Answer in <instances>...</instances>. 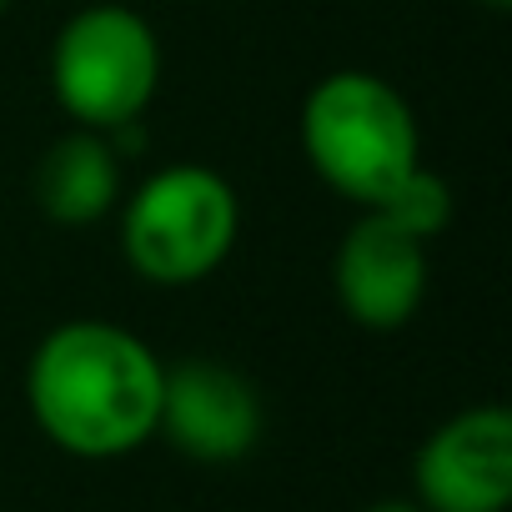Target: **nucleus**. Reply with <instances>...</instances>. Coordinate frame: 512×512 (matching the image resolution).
I'll return each mask as SVG.
<instances>
[{
	"instance_id": "2",
	"label": "nucleus",
	"mask_w": 512,
	"mask_h": 512,
	"mask_svg": "<svg viewBox=\"0 0 512 512\" xmlns=\"http://www.w3.org/2000/svg\"><path fill=\"white\" fill-rule=\"evenodd\" d=\"M302 151L312 171L362 211L382 206L422 156L412 106L372 71H332L302 106Z\"/></svg>"
},
{
	"instance_id": "6",
	"label": "nucleus",
	"mask_w": 512,
	"mask_h": 512,
	"mask_svg": "<svg viewBox=\"0 0 512 512\" xmlns=\"http://www.w3.org/2000/svg\"><path fill=\"white\" fill-rule=\"evenodd\" d=\"M156 432L191 462L226 467L262 442V397L256 387L211 357H186L161 377Z\"/></svg>"
},
{
	"instance_id": "9",
	"label": "nucleus",
	"mask_w": 512,
	"mask_h": 512,
	"mask_svg": "<svg viewBox=\"0 0 512 512\" xmlns=\"http://www.w3.org/2000/svg\"><path fill=\"white\" fill-rule=\"evenodd\" d=\"M372 211H382V216H392L402 231H412L417 241H432L442 226H447V216H452V191H447V181L442 176H432V171H412L382 206H372Z\"/></svg>"
},
{
	"instance_id": "3",
	"label": "nucleus",
	"mask_w": 512,
	"mask_h": 512,
	"mask_svg": "<svg viewBox=\"0 0 512 512\" xmlns=\"http://www.w3.org/2000/svg\"><path fill=\"white\" fill-rule=\"evenodd\" d=\"M241 231V201L211 166L181 161L146 176L121 206V251L141 282L191 287L211 277Z\"/></svg>"
},
{
	"instance_id": "11",
	"label": "nucleus",
	"mask_w": 512,
	"mask_h": 512,
	"mask_svg": "<svg viewBox=\"0 0 512 512\" xmlns=\"http://www.w3.org/2000/svg\"><path fill=\"white\" fill-rule=\"evenodd\" d=\"M6 11H11V0H0V16H6Z\"/></svg>"
},
{
	"instance_id": "10",
	"label": "nucleus",
	"mask_w": 512,
	"mask_h": 512,
	"mask_svg": "<svg viewBox=\"0 0 512 512\" xmlns=\"http://www.w3.org/2000/svg\"><path fill=\"white\" fill-rule=\"evenodd\" d=\"M367 512H422V507H417V502H397V497H392V502H372Z\"/></svg>"
},
{
	"instance_id": "8",
	"label": "nucleus",
	"mask_w": 512,
	"mask_h": 512,
	"mask_svg": "<svg viewBox=\"0 0 512 512\" xmlns=\"http://www.w3.org/2000/svg\"><path fill=\"white\" fill-rule=\"evenodd\" d=\"M121 151L111 136L101 131H71L61 136L31 176V196L36 206L61 221V226H91L101 221L116 201H121Z\"/></svg>"
},
{
	"instance_id": "4",
	"label": "nucleus",
	"mask_w": 512,
	"mask_h": 512,
	"mask_svg": "<svg viewBox=\"0 0 512 512\" xmlns=\"http://www.w3.org/2000/svg\"><path fill=\"white\" fill-rule=\"evenodd\" d=\"M161 86V41L131 6L76 11L51 46V91L86 131L131 126Z\"/></svg>"
},
{
	"instance_id": "5",
	"label": "nucleus",
	"mask_w": 512,
	"mask_h": 512,
	"mask_svg": "<svg viewBox=\"0 0 512 512\" xmlns=\"http://www.w3.org/2000/svg\"><path fill=\"white\" fill-rule=\"evenodd\" d=\"M422 512H507L512 502V417L507 407H467L447 417L412 457Z\"/></svg>"
},
{
	"instance_id": "1",
	"label": "nucleus",
	"mask_w": 512,
	"mask_h": 512,
	"mask_svg": "<svg viewBox=\"0 0 512 512\" xmlns=\"http://www.w3.org/2000/svg\"><path fill=\"white\" fill-rule=\"evenodd\" d=\"M161 357L126 327L81 317L41 337L26 367L36 427L71 457L111 462L156 437Z\"/></svg>"
},
{
	"instance_id": "7",
	"label": "nucleus",
	"mask_w": 512,
	"mask_h": 512,
	"mask_svg": "<svg viewBox=\"0 0 512 512\" xmlns=\"http://www.w3.org/2000/svg\"><path fill=\"white\" fill-rule=\"evenodd\" d=\"M332 287L357 327L397 332L412 322L427 292V241H417L382 211H362L337 246Z\"/></svg>"
},
{
	"instance_id": "12",
	"label": "nucleus",
	"mask_w": 512,
	"mask_h": 512,
	"mask_svg": "<svg viewBox=\"0 0 512 512\" xmlns=\"http://www.w3.org/2000/svg\"><path fill=\"white\" fill-rule=\"evenodd\" d=\"M482 6H507V0H482Z\"/></svg>"
}]
</instances>
